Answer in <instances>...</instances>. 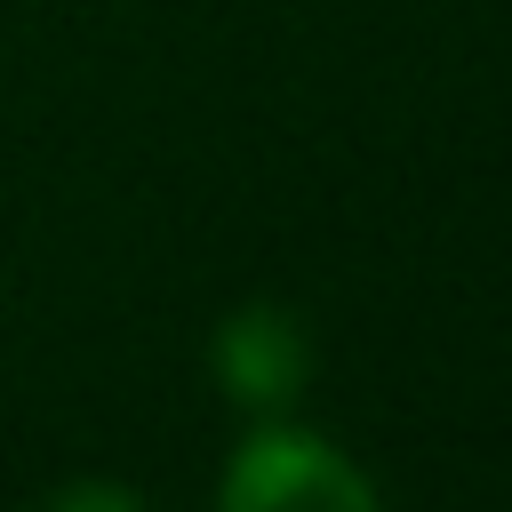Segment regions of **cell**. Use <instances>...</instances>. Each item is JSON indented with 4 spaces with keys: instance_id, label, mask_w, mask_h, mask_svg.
<instances>
[{
    "instance_id": "cell-1",
    "label": "cell",
    "mask_w": 512,
    "mask_h": 512,
    "mask_svg": "<svg viewBox=\"0 0 512 512\" xmlns=\"http://www.w3.org/2000/svg\"><path fill=\"white\" fill-rule=\"evenodd\" d=\"M224 512H384L360 464L312 432H256L224 472Z\"/></svg>"
},
{
    "instance_id": "cell-2",
    "label": "cell",
    "mask_w": 512,
    "mask_h": 512,
    "mask_svg": "<svg viewBox=\"0 0 512 512\" xmlns=\"http://www.w3.org/2000/svg\"><path fill=\"white\" fill-rule=\"evenodd\" d=\"M216 376H224V392L248 400V408L296 400V384H304V336H296V320L272 312V304L232 312L224 336H216Z\"/></svg>"
},
{
    "instance_id": "cell-3",
    "label": "cell",
    "mask_w": 512,
    "mask_h": 512,
    "mask_svg": "<svg viewBox=\"0 0 512 512\" xmlns=\"http://www.w3.org/2000/svg\"><path fill=\"white\" fill-rule=\"evenodd\" d=\"M48 512H144L128 488H112V480H80V488H64Z\"/></svg>"
}]
</instances>
